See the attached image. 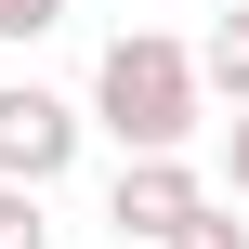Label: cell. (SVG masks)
Returning <instances> with one entry per match:
<instances>
[{"mask_svg": "<svg viewBox=\"0 0 249 249\" xmlns=\"http://www.w3.org/2000/svg\"><path fill=\"white\" fill-rule=\"evenodd\" d=\"M92 131H118V158H184L197 144V118H210V92H197V53L184 39H158V26H118L105 39V66H92V105H79Z\"/></svg>", "mask_w": 249, "mask_h": 249, "instance_id": "obj_1", "label": "cell"}, {"mask_svg": "<svg viewBox=\"0 0 249 249\" xmlns=\"http://www.w3.org/2000/svg\"><path fill=\"white\" fill-rule=\"evenodd\" d=\"M79 105L66 92H39V79H0V184H26V197H53L66 171H79Z\"/></svg>", "mask_w": 249, "mask_h": 249, "instance_id": "obj_2", "label": "cell"}, {"mask_svg": "<svg viewBox=\"0 0 249 249\" xmlns=\"http://www.w3.org/2000/svg\"><path fill=\"white\" fill-rule=\"evenodd\" d=\"M210 210V184H197V158H118V197H105V223L118 249H171L184 223Z\"/></svg>", "mask_w": 249, "mask_h": 249, "instance_id": "obj_3", "label": "cell"}, {"mask_svg": "<svg viewBox=\"0 0 249 249\" xmlns=\"http://www.w3.org/2000/svg\"><path fill=\"white\" fill-rule=\"evenodd\" d=\"M197 92H223V105H249V0L197 39Z\"/></svg>", "mask_w": 249, "mask_h": 249, "instance_id": "obj_4", "label": "cell"}, {"mask_svg": "<svg viewBox=\"0 0 249 249\" xmlns=\"http://www.w3.org/2000/svg\"><path fill=\"white\" fill-rule=\"evenodd\" d=\"M0 249H53V210H39L26 184H0Z\"/></svg>", "mask_w": 249, "mask_h": 249, "instance_id": "obj_5", "label": "cell"}, {"mask_svg": "<svg viewBox=\"0 0 249 249\" xmlns=\"http://www.w3.org/2000/svg\"><path fill=\"white\" fill-rule=\"evenodd\" d=\"M171 249H249V223H236V197H210V210H197V223H184Z\"/></svg>", "mask_w": 249, "mask_h": 249, "instance_id": "obj_6", "label": "cell"}, {"mask_svg": "<svg viewBox=\"0 0 249 249\" xmlns=\"http://www.w3.org/2000/svg\"><path fill=\"white\" fill-rule=\"evenodd\" d=\"M66 26V0H0V39H53Z\"/></svg>", "mask_w": 249, "mask_h": 249, "instance_id": "obj_7", "label": "cell"}, {"mask_svg": "<svg viewBox=\"0 0 249 249\" xmlns=\"http://www.w3.org/2000/svg\"><path fill=\"white\" fill-rule=\"evenodd\" d=\"M223 184H236V197H249V105H236V118H223Z\"/></svg>", "mask_w": 249, "mask_h": 249, "instance_id": "obj_8", "label": "cell"}, {"mask_svg": "<svg viewBox=\"0 0 249 249\" xmlns=\"http://www.w3.org/2000/svg\"><path fill=\"white\" fill-rule=\"evenodd\" d=\"M105 249H118V236H105Z\"/></svg>", "mask_w": 249, "mask_h": 249, "instance_id": "obj_9", "label": "cell"}]
</instances>
